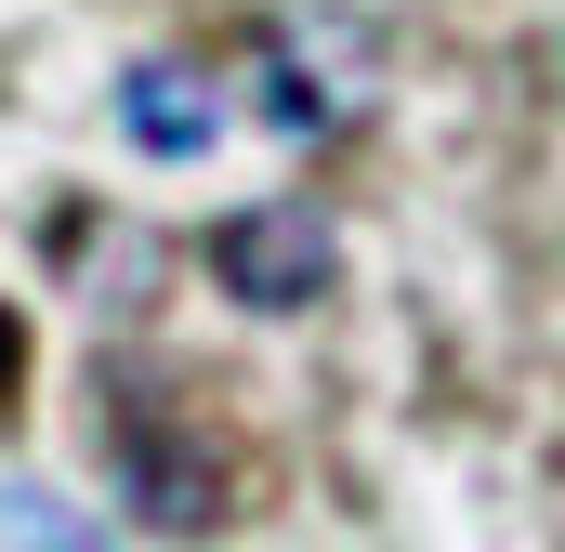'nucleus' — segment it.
<instances>
[{
    "mask_svg": "<svg viewBox=\"0 0 565 552\" xmlns=\"http://www.w3.org/2000/svg\"><path fill=\"white\" fill-rule=\"evenodd\" d=\"M250 106L289 145H329L382 106V26L369 13H329V0H289L250 26Z\"/></svg>",
    "mask_w": 565,
    "mask_h": 552,
    "instance_id": "f257e3e1",
    "label": "nucleus"
},
{
    "mask_svg": "<svg viewBox=\"0 0 565 552\" xmlns=\"http://www.w3.org/2000/svg\"><path fill=\"white\" fill-rule=\"evenodd\" d=\"M211 276H224L250 316H302V302H329L342 237H329V211H316V198H250V211H224V224H211Z\"/></svg>",
    "mask_w": 565,
    "mask_h": 552,
    "instance_id": "f03ea898",
    "label": "nucleus"
},
{
    "mask_svg": "<svg viewBox=\"0 0 565 552\" xmlns=\"http://www.w3.org/2000/svg\"><path fill=\"white\" fill-rule=\"evenodd\" d=\"M106 447H119V500H132L145 527L198 540V527L224 513V447H211L198 421L171 408V395H119V421H106Z\"/></svg>",
    "mask_w": 565,
    "mask_h": 552,
    "instance_id": "7ed1b4c3",
    "label": "nucleus"
},
{
    "mask_svg": "<svg viewBox=\"0 0 565 552\" xmlns=\"http://www.w3.org/2000/svg\"><path fill=\"white\" fill-rule=\"evenodd\" d=\"M119 132L145 158H198V145H224V79H198L184 53H145L132 79H119Z\"/></svg>",
    "mask_w": 565,
    "mask_h": 552,
    "instance_id": "20e7f679",
    "label": "nucleus"
},
{
    "mask_svg": "<svg viewBox=\"0 0 565 552\" xmlns=\"http://www.w3.org/2000/svg\"><path fill=\"white\" fill-rule=\"evenodd\" d=\"M0 552H119L93 513H66V500H40V487H0Z\"/></svg>",
    "mask_w": 565,
    "mask_h": 552,
    "instance_id": "39448f33",
    "label": "nucleus"
},
{
    "mask_svg": "<svg viewBox=\"0 0 565 552\" xmlns=\"http://www.w3.org/2000/svg\"><path fill=\"white\" fill-rule=\"evenodd\" d=\"M0 382H13V316H0Z\"/></svg>",
    "mask_w": 565,
    "mask_h": 552,
    "instance_id": "423d86ee",
    "label": "nucleus"
}]
</instances>
